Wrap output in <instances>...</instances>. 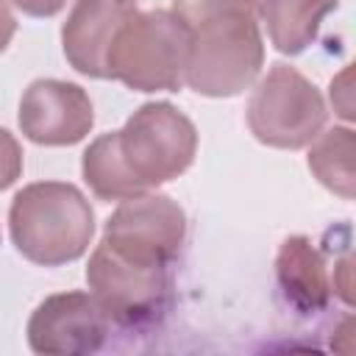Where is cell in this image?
Here are the masks:
<instances>
[{"mask_svg":"<svg viewBox=\"0 0 356 356\" xmlns=\"http://www.w3.org/2000/svg\"><path fill=\"white\" fill-rule=\"evenodd\" d=\"M192 31L184 83L206 97H234L253 86L264 67L259 0H172Z\"/></svg>","mask_w":356,"mask_h":356,"instance_id":"obj_1","label":"cell"},{"mask_svg":"<svg viewBox=\"0 0 356 356\" xmlns=\"http://www.w3.org/2000/svg\"><path fill=\"white\" fill-rule=\"evenodd\" d=\"M14 248L39 267H61L81 259L95 236V211L86 195L67 181L22 186L8 209Z\"/></svg>","mask_w":356,"mask_h":356,"instance_id":"obj_2","label":"cell"},{"mask_svg":"<svg viewBox=\"0 0 356 356\" xmlns=\"http://www.w3.org/2000/svg\"><path fill=\"white\" fill-rule=\"evenodd\" d=\"M189 47L192 31L175 11L134 8L108 47L106 78L134 92H178L184 86Z\"/></svg>","mask_w":356,"mask_h":356,"instance_id":"obj_3","label":"cell"},{"mask_svg":"<svg viewBox=\"0 0 356 356\" xmlns=\"http://www.w3.org/2000/svg\"><path fill=\"white\" fill-rule=\"evenodd\" d=\"M117 153L128 175L145 189H156L186 172L197 153V128L167 100L139 106L120 131Z\"/></svg>","mask_w":356,"mask_h":356,"instance_id":"obj_4","label":"cell"},{"mask_svg":"<svg viewBox=\"0 0 356 356\" xmlns=\"http://www.w3.org/2000/svg\"><path fill=\"white\" fill-rule=\"evenodd\" d=\"M86 284L108 320L120 328H147L164 320L172 303V275L167 264L131 261L103 242L89 256Z\"/></svg>","mask_w":356,"mask_h":356,"instance_id":"obj_5","label":"cell"},{"mask_svg":"<svg viewBox=\"0 0 356 356\" xmlns=\"http://www.w3.org/2000/svg\"><path fill=\"white\" fill-rule=\"evenodd\" d=\"M325 117L320 89L289 64H273L248 100V128L267 147H306L323 131Z\"/></svg>","mask_w":356,"mask_h":356,"instance_id":"obj_6","label":"cell"},{"mask_svg":"<svg viewBox=\"0 0 356 356\" xmlns=\"http://www.w3.org/2000/svg\"><path fill=\"white\" fill-rule=\"evenodd\" d=\"M186 239L184 209L161 192L128 197L106 220L103 245L114 253L142 264H172Z\"/></svg>","mask_w":356,"mask_h":356,"instance_id":"obj_7","label":"cell"},{"mask_svg":"<svg viewBox=\"0 0 356 356\" xmlns=\"http://www.w3.org/2000/svg\"><path fill=\"white\" fill-rule=\"evenodd\" d=\"M111 320L92 292L44 298L28 320V345L44 356H86L106 345Z\"/></svg>","mask_w":356,"mask_h":356,"instance_id":"obj_8","label":"cell"},{"mask_svg":"<svg viewBox=\"0 0 356 356\" xmlns=\"http://www.w3.org/2000/svg\"><path fill=\"white\" fill-rule=\"evenodd\" d=\"M19 131L33 145L67 147L89 136L95 106L83 86L58 78L33 81L19 100Z\"/></svg>","mask_w":356,"mask_h":356,"instance_id":"obj_9","label":"cell"},{"mask_svg":"<svg viewBox=\"0 0 356 356\" xmlns=\"http://www.w3.org/2000/svg\"><path fill=\"white\" fill-rule=\"evenodd\" d=\"M134 14L122 0H75L61 25V47L70 67L86 78H106V56L120 25Z\"/></svg>","mask_w":356,"mask_h":356,"instance_id":"obj_10","label":"cell"},{"mask_svg":"<svg viewBox=\"0 0 356 356\" xmlns=\"http://www.w3.org/2000/svg\"><path fill=\"white\" fill-rule=\"evenodd\" d=\"M275 275L284 300L300 314H317L331 300V281L325 261L309 236H286L275 256Z\"/></svg>","mask_w":356,"mask_h":356,"instance_id":"obj_11","label":"cell"},{"mask_svg":"<svg viewBox=\"0 0 356 356\" xmlns=\"http://www.w3.org/2000/svg\"><path fill=\"white\" fill-rule=\"evenodd\" d=\"M337 6L339 0H259V17L273 47L284 56H298L314 44L323 19Z\"/></svg>","mask_w":356,"mask_h":356,"instance_id":"obj_12","label":"cell"},{"mask_svg":"<svg viewBox=\"0 0 356 356\" xmlns=\"http://www.w3.org/2000/svg\"><path fill=\"white\" fill-rule=\"evenodd\" d=\"M309 145H312L309 147L312 175L325 189L339 195L342 200H353V184H356V172H353L356 136H353V131L345 125H337V128L320 131Z\"/></svg>","mask_w":356,"mask_h":356,"instance_id":"obj_13","label":"cell"},{"mask_svg":"<svg viewBox=\"0 0 356 356\" xmlns=\"http://www.w3.org/2000/svg\"><path fill=\"white\" fill-rule=\"evenodd\" d=\"M81 172H83V181L89 184V189L95 192V197H100V200L111 203V200H128V197L145 195V189L128 175V170L117 153L114 131L100 134L97 139L89 142V147L83 150V159H81Z\"/></svg>","mask_w":356,"mask_h":356,"instance_id":"obj_14","label":"cell"},{"mask_svg":"<svg viewBox=\"0 0 356 356\" xmlns=\"http://www.w3.org/2000/svg\"><path fill=\"white\" fill-rule=\"evenodd\" d=\"M22 167H25V156H22L17 136L0 128V192L8 189L22 175Z\"/></svg>","mask_w":356,"mask_h":356,"instance_id":"obj_15","label":"cell"},{"mask_svg":"<svg viewBox=\"0 0 356 356\" xmlns=\"http://www.w3.org/2000/svg\"><path fill=\"white\" fill-rule=\"evenodd\" d=\"M11 3L28 17H53L67 6V0H11Z\"/></svg>","mask_w":356,"mask_h":356,"instance_id":"obj_16","label":"cell"},{"mask_svg":"<svg viewBox=\"0 0 356 356\" xmlns=\"http://www.w3.org/2000/svg\"><path fill=\"white\" fill-rule=\"evenodd\" d=\"M14 33H17V19H14V14H11L8 3H6V0H0V53L11 44Z\"/></svg>","mask_w":356,"mask_h":356,"instance_id":"obj_17","label":"cell"},{"mask_svg":"<svg viewBox=\"0 0 356 356\" xmlns=\"http://www.w3.org/2000/svg\"><path fill=\"white\" fill-rule=\"evenodd\" d=\"M122 3H136V0H122Z\"/></svg>","mask_w":356,"mask_h":356,"instance_id":"obj_18","label":"cell"}]
</instances>
